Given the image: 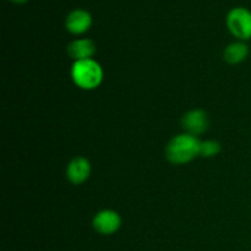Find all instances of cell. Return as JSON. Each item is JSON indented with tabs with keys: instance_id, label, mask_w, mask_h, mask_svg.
I'll use <instances>...</instances> for the list:
<instances>
[{
	"instance_id": "cell-1",
	"label": "cell",
	"mask_w": 251,
	"mask_h": 251,
	"mask_svg": "<svg viewBox=\"0 0 251 251\" xmlns=\"http://www.w3.org/2000/svg\"><path fill=\"white\" fill-rule=\"evenodd\" d=\"M200 142L190 134L173 137L167 145V158L174 164L188 163L200 153Z\"/></svg>"
},
{
	"instance_id": "cell-2",
	"label": "cell",
	"mask_w": 251,
	"mask_h": 251,
	"mask_svg": "<svg viewBox=\"0 0 251 251\" xmlns=\"http://www.w3.org/2000/svg\"><path fill=\"white\" fill-rule=\"evenodd\" d=\"M73 80L83 90H93L98 87L103 80V70L93 59L75 61L71 69Z\"/></svg>"
},
{
	"instance_id": "cell-3",
	"label": "cell",
	"mask_w": 251,
	"mask_h": 251,
	"mask_svg": "<svg viewBox=\"0 0 251 251\" xmlns=\"http://www.w3.org/2000/svg\"><path fill=\"white\" fill-rule=\"evenodd\" d=\"M228 27L235 37L249 39L251 37V12L243 7L233 9L228 15Z\"/></svg>"
},
{
	"instance_id": "cell-4",
	"label": "cell",
	"mask_w": 251,
	"mask_h": 251,
	"mask_svg": "<svg viewBox=\"0 0 251 251\" xmlns=\"http://www.w3.org/2000/svg\"><path fill=\"white\" fill-rule=\"evenodd\" d=\"M122 225L119 215L114 211L104 210L98 212L93 218V227L98 233L103 235H109L117 232Z\"/></svg>"
},
{
	"instance_id": "cell-5",
	"label": "cell",
	"mask_w": 251,
	"mask_h": 251,
	"mask_svg": "<svg viewBox=\"0 0 251 251\" xmlns=\"http://www.w3.org/2000/svg\"><path fill=\"white\" fill-rule=\"evenodd\" d=\"M183 126L188 131V134L193 136L203 134L208 127L207 114L200 109L191 110L184 115Z\"/></svg>"
},
{
	"instance_id": "cell-6",
	"label": "cell",
	"mask_w": 251,
	"mask_h": 251,
	"mask_svg": "<svg viewBox=\"0 0 251 251\" xmlns=\"http://www.w3.org/2000/svg\"><path fill=\"white\" fill-rule=\"evenodd\" d=\"M90 173L91 164L83 157H76V158H74L69 163L68 171H66L69 180L73 184H75V185L82 184L83 181L87 180V178L90 176Z\"/></svg>"
},
{
	"instance_id": "cell-7",
	"label": "cell",
	"mask_w": 251,
	"mask_h": 251,
	"mask_svg": "<svg viewBox=\"0 0 251 251\" xmlns=\"http://www.w3.org/2000/svg\"><path fill=\"white\" fill-rule=\"evenodd\" d=\"M96 53V46L91 39H76L68 46V54L75 61L87 60Z\"/></svg>"
},
{
	"instance_id": "cell-8",
	"label": "cell",
	"mask_w": 251,
	"mask_h": 251,
	"mask_svg": "<svg viewBox=\"0 0 251 251\" xmlns=\"http://www.w3.org/2000/svg\"><path fill=\"white\" fill-rule=\"evenodd\" d=\"M91 15L85 10H74L66 19V28L74 34H81L91 26Z\"/></svg>"
},
{
	"instance_id": "cell-9",
	"label": "cell",
	"mask_w": 251,
	"mask_h": 251,
	"mask_svg": "<svg viewBox=\"0 0 251 251\" xmlns=\"http://www.w3.org/2000/svg\"><path fill=\"white\" fill-rule=\"evenodd\" d=\"M248 53H249V49L247 44L237 42L227 47L225 51V59L230 64L242 63L248 56Z\"/></svg>"
},
{
	"instance_id": "cell-10",
	"label": "cell",
	"mask_w": 251,
	"mask_h": 251,
	"mask_svg": "<svg viewBox=\"0 0 251 251\" xmlns=\"http://www.w3.org/2000/svg\"><path fill=\"white\" fill-rule=\"evenodd\" d=\"M221 151V145L217 141H202L200 142V156L202 157H213L216 154L220 153Z\"/></svg>"
},
{
	"instance_id": "cell-11",
	"label": "cell",
	"mask_w": 251,
	"mask_h": 251,
	"mask_svg": "<svg viewBox=\"0 0 251 251\" xmlns=\"http://www.w3.org/2000/svg\"><path fill=\"white\" fill-rule=\"evenodd\" d=\"M14 2H17V4H22V2L27 1V0H12Z\"/></svg>"
}]
</instances>
